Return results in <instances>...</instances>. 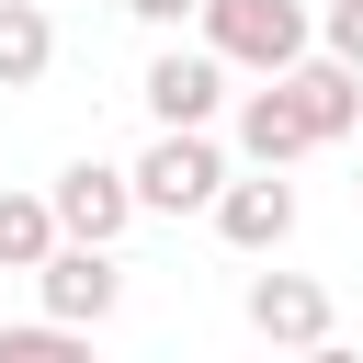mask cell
<instances>
[{"instance_id": "6da1fadb", "label": "cell", "mask_w": 363, "mask_h": 363, "mask_svg": "<svg viewBox=\"0 0 363 363\" xmlns=\"http://www.w3.org/2000/svg\"><path fill=\"white\" fill-rule=\"evenodd\" d=\"M193 45L216 68H250V79H284L318 57V11L306 0H204L193 11Z\"/></svg>"}, {"instance_id": "7a4b0ae2", "label": "cell", "mask_w": 363, "mask_h": 363, "mask_svg": "<svg viewBox=\"0 0 363 363\" xmlns=\"http://www.w3.org/2000/svg\"><path fill=\"white\" fill-rule=\"evenodd\" d=\"M136 216H204L227 193V147L216 136H147V159H125Z\"/></svg>"}, {"instance_id": "3957f363", "label": "cell", "mask_w": 363, "mask_h": 363, "mask_svg": "<svg viewBox=\"0 0 363 363\" xmlns=\"http://www.w3.org/2000/svg\"><path fill=\"white\" fill-rule=\"evenodd\" d=\"M45 216H57L68 250H113V238L136 227V182H125L113 159H68V170L45 182Z\"/></svg>"}, {"instance_id": "277c9868", "label": "cell", "mask_w": 363, "mask_h": 363, "mask_svg": "<svg viewBox=\"0 0 363 363\" xmlns=\"http://www.w3.org/2000/svg\"><path fill=\"white\" fill-rule=\"evenodd\" d=\"M136 91H147V125L159 136H216V113H227V68L204 45H159Z\"/></svg>"}, {"instance_id": "5b68a950", "label": "cell", "mask_w": 363, "mask_h": 363, "mask_svg": "<svg viewBox=\"0 0 363 363\" xmlns=\"http://www.w3.org/2000/svg\"><path fill=\"white\" fill-rule=\"evenodd\" d=\"M34 295H45V329H79V340H91V329L125 306V261H113V250H68V238H57V261L34 272Z\"/></svg>"}, {"instance_id": "8992f818", "label": "cell", "mask_w": 363, "mask_h": 363, "mask_svg": "<svg viewBox=\"0 0 363 363\" xmlns=\"http://www.w3.org/2000/svg\"><path fill=\"white\" fill-rule=\"evenodd\" d=\"M204 216H216V238H227V250L272 261V250L295 238V182H272V170H227V193H216Z\"/></svg>"}, {"instance_id": "52a82bcc", "label": "cell", "mask_w": 363, "mask_h": 363, "mask_svg": "<svg viewBox=\"0 0 363 363\" xmlns=\"http://www.w3.org/2000/svg\"><path fill=\"white\" fill-rule=\"evenodd\" d=\"M250 329L272 352H318L329 340V284L318 272H250Z\"/></svg>"}, {"instance_id": "ba28073f", "label": "cell", "mask_w": 363, "mask_h": 363, "mask_svg": "<svg viewBox=\"0 0 363 363\" xmlns=\"http://www.w3.org/2000/svg\"><path fill=\"white\" fill-rule=\"evenodd\" d=\"M272 91L295 102V125H306L318 147H352V136H363V79H352V68H329V57H306V68H284Z\"/></svg>"}, {"instance_id": "9c48e42d", "label": "cell", "mask_w": 363, "mask_h": 363, "mask_svg": "<svg viewBox=\"0 0 363 363\" xmlns=\"http://www.w3.org/2000/svg\"><path fill=\"white\" fill-rule=\"evenodd\" d=\"M306 147H318V136L295 125V102H284L272 79H261V91H238V159H250V170H272V182H284Z\"/></svg>"}, {"instance_id": "30bf717a", "label": "cell", "mask_w": 363, "mask_h": 363, "mask_svg": "<svg viewBox=\"0 0 363 363\" xmlns=\"http://www.w3.org/2000/svg\"><path fill=\"white\" fill-rule=\"evenodd\" d=\"M57 68V23H45V0H0V91H34Z\"/></svg>"}, {"instance_id": "8fae6325", "label": "cell", "mask_w": 363, "mask_h": 363, "mask_svg": "<svg viewBox=\"0 0 363 363\" xmlns=\"http://www.w3.org/2000/svg\"><path fill=\"white\" fill-rule=\"evenodd\" d=\"M57 261V216L45 193H0V272H45Z\"/></svg>"}, {"instance_id": "7c38bea8", "label": "cell", "mask_w": 363, "mask_h": 363, "mask_svg": "<svg viewBox=\"0 0 363 363\" xmlns=\"http://www.w3.org/2000/svg\"><path fill=\"white\" fill-rule=\"evenodd\" d=\"M0 363H91V340H79V329L23 318V329H0Z\"/></svg>"}, {"instance_id": "4fadbf2b", "label": "cell", "mask_w": 363, "mask_h": 363, "mask_svg": "<svg viewBox=\"0 0 363 363\" xmlns=\"http://www.w3.org/2000/svg\"><path fill=\"white\" fill-rule=\"evenodd\" d=\"M318 57L363 79V0H329V11H318Z\"/></svg>"}, {"instance_id": "5bb4252c", "label": "cell", "mask_w": 363, "mask_h": 363, "mask_svg": "<svg viewBox=\"0 0 363 363\" xmlns=\"http://www.w3.org/2000/svg\"><path fill=\"white\" fill-rule=\"evenodd\" d=\"M125 11H136V23H147V34H182V23H193V11H204V0H125Z\"/></svg>"}, {"instance_id": "9a60e30c", "label": "cell", "mask_w": 363, "mask_h": 363, "mask_svg": "<svg viewBox=\"0 0 363 363\" xmlns=\"http://www.w3.org/2000/svg\"><path fill=\"white\" fill-rule=\"evenodd\" d=\"M295 363H363V352H352V340H318V352H295Z\"/></svg>"}, {"instance_id": "2e32d148", "label": "cell", "mask_w": 363, "mask_h": 363, "mask_svg": "<svg viewBox=\"0 0 363 363\" xmlns=\"http://www.w3.org/2000/svg\"><path fill=\"white\" fill-rule=\"evenodd\" d=\"M352 147H363V136H352ZM352 193H363V182H352Z\"/></svg>"}]
</instances>
